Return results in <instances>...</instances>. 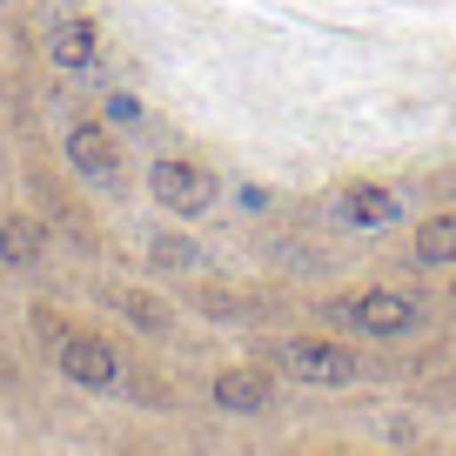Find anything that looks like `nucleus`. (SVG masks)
Segmentation results:
<instances>
[{
    "instance_id": "obj_1",
    "label": "nucleus",
    "mask_w": 456,
    "mask_h": 456,
    "mask_svg": "<svg viewBox=\"0 0 456 456\" xmlns=\"http://www.w3.org/2000/svg\"><path fill=\"white\" fill-rule=\"evenodd\" d=\"M336 322H349V329H362V336H403V329L416 322V302L410 296H389V289H370V296H349V302H336Z\"/></svg>"
},
{
    "instance_id": "obj_2",
    "label": "nucleus",
    "mask_w": 456,
    "mask_h": 456,
    "mask_svg": "<svg viewBox=\"0 0 456 456\" xmlns=\"http://www.w3.org/2000/svg\"><path fill=\"white\" fill-rule=\"evenodd\" d=\"M148 188H155V201L175 208V215H201L215 201V182L201 168H188V161H155V168H148Z\"/></svg>"
},
{
    "instance_id": "obj_3",
    "label": "nucleus",
    "mask_w": 456,
    "mask_h": 456,
    "mask_svg": "<svg viewBox=\"0 0 456 456\" xmlns=\"http://www.w3.org/2000/svg\"><path fill=\"white\" fill-rule=\"evenodd\" d=\"M61 376L81 389H114L121 383V362H114V349L101 336H68L61 342Z\"/></svg>"
},
{
    "instance_id": "obj_4",
    "label": "nucleus",
    "mask_w": 456,
    "mask_h": 456,
    "mask_svg": "<svg viewBox=\"0 0 456 456\" xmlns=\"http://www.w3.org/2000/svg\"><path fill=\"white\" fill-rule=\"evenodd\" d=\"M282 370H296L302 383H349V376H356V356L336 349V342H289Z\"/></svg>"
},
{
    "instance_id": "obj_5",
    "label": "nucleus",
    "mask_w": 456,
    "mask_h": 456,
    "mask_svg": "<svg viewBox=\"0 0 456 456\" xmlns=\"http://www.w3.org/2000/svg\"><path fill=\"white\" fill-rule=\"evenodd\" d=\"M68 161L81 175H94V182H114V168H121V161H114V142L94 128V121H81V128L68 134Z\"/></svg>"
},
{
    "instance_id": "obj_6",
    "label": "nucleus",
    "mask_w": 456,
    "mask_h": 456,
    "mask_svg": "<svg viewBox=\"0 0 456 456\" xmlns=\"http://www.w3.org/2000/svg\"><path fill=\"white\" fill-rule=\"evenodd\" d=\"M0 262H7V269H34V262H41V222L7 215V222H0Z\"/></svg>"
},
{
    "instance_id": "obj_7",
    "label": "nucleus",
    "mask_w": 456,
    "mask_h": 456,
    "mask_svg": "<svg viewBox=\"0 0 456 456\" xmlns=\"http://www.w3.org/2000/svg\"><path fill=\"white\" fill-rule=\"evenodd\" d=\"M215 403H222V410H262V403H269V376H262V370L215 376Z\"/></svg>"
},
{
    "instance_id": "obj_8",
    "label": "nucleus",
    "mask_w": 456,
    "mask_h": 456,
    "mask_svg": "<svg viewBox=\"0 0 456 456\" xmlns=\"http://www.w3.org/2000/svg\"><path fill=\"white\" fill-rule=\"evenodd\" d=\"M54 61L61 68H87V61H94V20H61L54 28Z\"/></svg>"
},
{
    "instance_id": "obj_9",
    "label": "nucleus",
    "mask_w": 456,
    "mask_h": 456,
    "mask_svg": "<svg viewBox=\"0 0 456 456\" xmlns=\"http://www.w3.org/2000/svg\"><path fill=\"white\" fill-rule=\"evenodd\" d=\"M342 215H349V222L383 228L389 215H396V195H389V188H349V195H342Z\"/></svg>"
},
{
    "instance_id": "obj_10",
    "label": "nucleus",
    "mask_w": 456,
    "mask_h": 456,
    "mask_svg": "<svg viewBox=\"0 0 456 456\" xmlns=\"http://www.w3.org/2000/svg\"><path fill=\"white\" fill-rule=\"evenodd\" d=\"M416 256L423 262H456V215H436V222L416 228Z\"/></svg>"
},
{
    "instance_id": "obj_11",
    "label": "nucleus",
    "mask_w": 456,
    "mask_h": 456,
    "mask_svg": "<svg viewBox=\"0 0 456 456\" xmlns=\"http://www.w3.org/2000/svg\"><path fill=\"white\" fill-rule=\"evenodd\" d=\"M121 309H128V322H142V329H161V302H148V296H121Z\"/></svg>"
},
{
    "instance_id": "obj_12",
    "label": "nucleus",
    "mask_w": 456,
    "mask_h": 456,
    "mask_svg": "<svg viewBox=\"0 0 456 456\" xmlns=\"http://www.w3.org/2000/svg\"><path fill=\"white\" fill-rule=\"evenodd\" d=\"M155 262H161V269H188L195 248H188V242H155Z\"/></svg>"
}]
</instances>
